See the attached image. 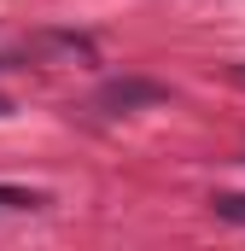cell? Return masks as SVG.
<instances>
[{"label":"cell","mask_w":245,"mask_h":251,"mask_svg":"<svg viewBox=\"0 0 245 251\" xmlns=\"http://www.w3.org/2000/svg\"><path fill=\"white\" fill-rule=\"evenodd\" d=\"M164 100H170V88L164 82H146V76H122V82H105L94 94L99 111H140V105H164Z\"/></svg>","instance_id":"cell-1"},{"label":"cell","mask_w":245,"mask_h":251,"mask_svg":"<svg viewBox=\"0 0 245 251\" xmlns=\"http://www.w3.org/2000/svg\"><path fill=\"white\" fill-rule=\"evenodd\" d=\"M41 193H24V187H0V210H35Z\"/></svg>","instance_id":"cell-2"},{"label":"cell","mask_w":245,"mask_h":251,"mask_svg":"<svg viewBox=\"0 0 245 251\" xmlns=\"http://www.w3.org/2000/svg\"><path fill=\"white\" fill-rule=\"evenodd\" d=\"M216 216H228V222H245V193H228V199H216Z\"/></svg>","instance_id":"cell-3"},{"label":"cell","mask_w":245,"mask_h":251,"mask_svg":"<svg viewBox=\"0 0 245 251\" xmlns=\"http://www.w3.org/2000/svg\"><path fill=\"white\" fill-rule=\"evenodd\" d=\"M0 117H6V100H0Z\"/></svg>","instance_id":"cell-4"}]
</instances>
